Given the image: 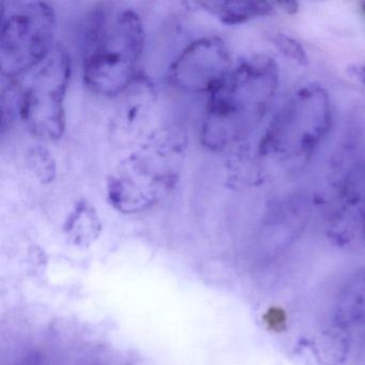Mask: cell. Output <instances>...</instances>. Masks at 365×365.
Listing matches in <instances>:
<instances>
[{
  "instance_id": "1",
  "label": "cell",
  "mask_w": 365,
  "mask_h": 365,
  "mask_svg": "<svg viewBox=\"0 0 365 365\" xmlns=\"http://www.w3.org/2000/svg\"><path fill=\"white\" fill-rule=\"evenodd\" d=\"M279 78L277 63L267 55H253L232 67L208 96L202 145L223 151L249 138L268 114Z\"/></svg>"
},
{
  "instance_id": "2",
  "label": "cell",
  "mask_w": 365,
  "mask_h": 365,
  "mask_svg": "<svg viewBox=\"0 0 365 365\" xmlns=\"http://www.w3.org/2000/svg\"><path fill=\"white\" fill-rule=\"evenodd\" d=\"M187 150V135L179 125L151 131L108 175L110 206L125 215L157 206L178 185Z\"/></svg>"
},
{
  "instance_id": "3",
  "label": "cell",
  "mask_w": 365,
  "mask_h": 365,
  "mask_svg": "<svg viewBox=\"0 0 365 365\" xmlns=\"http://www.w3.org/2000/svg\"><path fill=\"white\" fill-rule=\"evenodd\" d=\"M83 63L85 84L104 97H120L140 73L145 29L134 10H98L91 16Z\"/></svg>"
},
{
  "instance_id": "4",
  "label": "cell",
  "mask_w": 365,
  "mask_h": 365,
  "mask_svg": "<svg viewBox=\"0 0 365 365\" xmlns=\"http://www.w3.org/2000/svg\"><path fill=\"white\" fill-rule=\"evenodd\" d=\"M331 123L328 93L319 85H305L273 117L260 140L259 153L279 163H302L317 150Z\"/></svg>"
},
{
  "instance_id": "5",
  "label": "cell",
  "mask_w": 365,
  "mask_h": 365,
  "mask_svg": "<svg viewBox=\"0 0 365 365\" xmlns=\"http://www.w3.org/2000/svg\"><path fill=\"white\" fill-rule=\"evenodd\" d=\"M55 14L46 1L7 0L1 3V76L18 78L37 67L54 43Z\"/></svg>"
},
{
  "instance_id": "6",
  "label": "cell",
  "mask_w": 365,
  "mask_h": 365,
  "mask_svg": "<svg viewBox=\"0 0 365 365\" xmlns=\"http://www.w3.org/2000/svg\"><path fill=\"white\" fill-rule=\"evenodd\" d=\"M71 71L69 53L55 44L21 86L20 118L41 140H58L65 133V99Z\"/></svg>"
},
{
  "instance_id": "7",
  "label": "cell",
  "mask_w": 365,
  "mask_h": 365,
  "mask_svg": "<svg viewBox=\"0 0 365 365\" xmlns=\"http://www.w3.org/2000/svg\"><path fill=\"white\" fill-rule=\"evenodd\" d=\"M232 69L225 42L215 36L187 44L173 61L170 80L179 91L210 95Z\"/></svg>"
},
{
  "instance_id": "8",
  "label": "cell",
  "mask_w": 365,
  "mask_h": 365,
  "mask_svg": "<svg viewBox=\"0 0 365 365\" xmlns=\"http://www.w3.org/2000/svg\"><path fill=\"white\" fill-rule=\"evenodd\" d=\"M365 226V158L348 170L337 189L329 221L330 236L347 243L361 237Z\"/></svg>"
},
{
  "instance_id": "9",
  "label": "cell",
  "mask_w": 365,
  "mask_h": 365,
  "mask_svg": "<svg viewBox=\"0 0 365 365\" xmlns=\"http://www.w3.org/2000/svg\"><path fill=\"white\" fill-rule=\"evenodd\" d=\"M155 95L153 83L144 74H140L130 88L121 95L123 104L113 118L110 129L115 143L130 145L142 136Z\"/></svg>"
},
{
  "instance_id": "10",
  "label": "cell",
  "mask_w": 365,
  "mask_h": 365,
  "mask_svg": "<svg viewBox=\"0 0 365 365\" xmlns=\"http://www.w3.org/2000/svg\"><path fill=\"white\" fill-rule=\"evenodd\" d=\"M187 5L230 26L264 16H290L298 11V4L294 1H195Z\"/></svg>"
},
{
  "instance_id": "11",
  "label": "cell",
  "mask_w": 365,
  "mask_h": 365,
  "mask_svg": "<svg viewBox=\"0 0 365 365\" xmlns=\"http://www.w3.org/2000/svg\"><path fill=\"white\" fill-rule=\"evenodd\" d=\"M332 324L347 334L365 330V266L350 277L337 294Z\"/></svg>"
},
{
  "instance_id": "12",
  "label": "cell",
  "mask_w": 365,
  "mask_h": 365,
  "mask_svg": "<svg viewBox=\"0 0 365 365\" xmlns=\"http://www.w3.org/2000/svg\"><path fill=\"white\" fill-rule=\"evenodd\" d=\"M101 232V222L95 207L87 200H78L74 205L65 224L68 238L78 245L93 242Z\"/></svg>"
},
{
  "instance_id": "13",
  "label": "cell",
  "mask_w": 365,
  "mask_h": 365,
  "mask_svg": "<svg viewBox=\"0 0 365 365\" xmlns=\"http://www.w3.org/2000/svg\"><path fill=\"white\" fill-rule=\"evenodd\" d=\"M26 161L29 170L42 185H50L56 178V161L46 147L40 144L29 147Z\"/></svg>"
},
{
  "instance_id": "14",
  "label": "cell",
  "mask_w": 365,
  "mask_h": 365,
  "mask_svg": "<svg viewBox=\"0 0 365 365\" xmlns=\"http://www.w3.org/2000/svg\"><path fill=\"white\" fill-rule=\"evenodd\" d=\"M269 40L286 58L301 66L307 65L309 63V57L304 48L294 38L285 34L272 33L269 35Z\"/></svg>"
},
{
  "instance_id": "15",
  "label": "cell",
  "mask_w": 365,
  "mask_h": 365,
  "mask_svg": "<svg viewBox=\"0 0 365 365\" xmlns=\"http://www.w3.org/2000/svg\"><path fill=\"white\" fill-rule=\"evenodd\" d=\"M351 70L356 80L365 87V65L354 66Z\"/></svg>"
},
{
  "instance_id": "16",
  "label": "cell",
  "mask_w": 365,
  "mask_h": 365,
  "mask_svg": "<svg viewBox=\"0 0 365 365\" xmlns=\"http://www.w3.org/2000/svg\"><path fill=\"white\" fill-rule=\"evenodd\" d=\"M361 8H362L363 14H365V1L364 3L361 4Z\"/></svg>"
},
{
  "instance_id": "17",
  "label": "cell",
  "mask_w": 365,
  "mask_h": 365,
  "mask_svg": "<svg viewBox=\"0 0 365 365\" xmlns=\"http://www.w3.org/2000/svg\"><path fill=\"white\" fill-rule=\"evenodd\" d=\"M362 238L365 239V226H364V230H363Z\"/></svg>"
}]
</instances>
